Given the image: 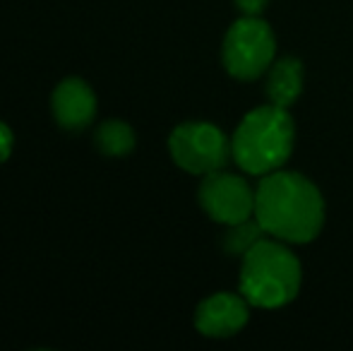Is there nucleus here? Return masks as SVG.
Here are the masks:
<instances>
[{"label": "nucleus", "instance_id": "f257e3e1", "mask_svg": "<svg viewBox=\"0 0 353 351\" xmlns=\"http://www.w3.org/2000/svg\"><path fill=\"white\" fill-rule=\"evenodd\" d=\"M255 217L283 243H310L325 224V200L305 176L272 171L255 190Z\"/></svg>", "mask_w": 353, "mask_h": 351}, {"label": "nucleus", "instance_id": "f03ea898", "mask_svg": "<svg viewBox=\"0 0 353 351\" xmlns=\"http://www.w3.org/2000/svg\"><path fill=\"white\" fill-rule=\"evenodd\" d=\"M296 128L288 116V108L260 106L250 111L236 128L231 140L233 159L245 174L267 176L279 171L293 152Z\"/></svg>", "mask_w": 353, "mask_h": 351}, {"label": "nucleus", "instance_id": "7ed1b4c3", "mask_svg": "<svg viewBox=\"0 0 353 351\" xmlns=\"http://www.w3.org/2000/svg\"><path fill=\"white\" fill-rule=\"evenodd\" d=\"M301 263L279 243V239H262L243 255L241 294L257 308H281L301 291Z\"/></svg>", "mask_w": 353, "mask_h": 351}, {"label": "nucleus", "instance_id": "20e7f679", "mask_svg": "<svg viewBox=\"0 0 353 351\" xmlns=\"http://www.w3.org/2000/svg\"><path fill=\"white\" fill-rule=\"evenodd\" d=\"M276 51L274 34L260 17H243L223 37V68L236 80L250 82L272 68Z\"/></svg>", "mask_w": 353, "mask_h": 351}, {"label": "nucleus", "instance_id": "39448f33", "mask_svg": "<svg viewBox=\"0 0 353 351\" xmlns=\"http://www.w3.org/2000/svg\"><path fill=\"white\" fill-rule=\"evenodd\" d=\"M168 150L181 169L188 174L207 176L228 164L233 157L231 142L212 123H183L168 137Z\"/></svg>", "mask_w": 353, "mask_h": 351}, {"label": "nucleus", "instance_id": "423d86ee", "mask_svg": "<svg viewBox=\"0 0 353 351\" xmlns=\"http://www.w3.org/2000/svg\"><path fill=\"white\" fill-rule=\"evenodd\" d=\"M200 205L214 221L233 226L255 217V190L245 178L219 169L202 178Z\"/></svg>", "mask_w": 353, "mask_h": 351}, {"label": "nucleus", "instance_id": "0eeeda50", "mask_svg": "<svg viewBox=\"0 0 353 351\" xmlns=\"http://www.w3.org/2000/svg\"><path fill=\"white\" fill-rule=\"evenodd\" d=\"M248 318H250V303L245 296L221 291L197 305L195 328L205 337H231L245 328Z\"/></svg>", "mask_w": 353, "mask_h": 351}, {"label": "nucleus", "instance_id": "6e6552de", "mask_svg": "<svg viewBox=\"0 0 353 351\" xmlns=\"http://www.w3.org/2000/svg\"><path fill=\"white\" fill-rule=\"evenodd\" d=\"M53 116L65 130H82L97 116V94L79 77H68L53 89Z\"/></svg>", "mask_w": 353, "mask_h": 351}, {"label": "nucleus", "instance_id": "1a4fd4ad", "mask_svg": "<svg viewBox=\"0 0 353 351\" xmlns=\"http://www.w3.org/2000/svg\"><path fill=\"white\" fill-rule=\"evenodd\" d=\"M303 89V66L296 58H283V61L274 63L267 77V97L270 103L281 108H288L296 103Z\"/></svg>", "mask_w": 353, "mask_h": 351}, {"label": "nucleus", "instance_id": "9d476101", "mask_svg": "<svg viewBox=\"0 0 353 351\" xmlns=\"http://www.w3.org/2000/svg\"><path fill=\"white\" fill-rule=\"evenodd\" d=\"M99 152L106 157H125L135 150V130L123 121H106L94 135Z\"/></svg>", "mask_w": 353, "mask_h": 351}, {"label": "nucleus", "instance_id": "9b49d317", "mask_svg": "<svg viewBox=\"0 0 353 351\" xmlns=\"http://www.w3.org/2000/svg\"><path fill=\"white\" fill-rule=\"evenodd\" d=\"M265 236H270V234L262 229L257 217H250V219L241 221V224H233L231 229L226 231V236H223V250H226L228 255L243 258V255H245L257 241L265 239Z\"/></svg>", "mask_w": 353, "mask_h": 351}, {"label": "nucleus", "instance_id": "f8f14e48", "mask_svg": "<svg viewBox=\"0 0 353 351\" xmlns=\"http://www.w3.org/2000/svg\"><path fill=\"white\" fill-rule=\"evenodd\" d=\"M12 142H14L12 130L0 121V164H3V161L10 157V152H12Z\"/></svg>", "mask_w": 353, "mask_h": 351}, {"label": "nucleus", "instance_id": "ddd939ff", "mask_svg": "<svg viewBox=\"0 0 353 351\" xmlns=\"http://www.w3.org/2000/svg\"><path fill=\"white\" fill-rule=\"evenodd\" d=\"M267 3H270V0H236L238 10H241L243 14H248V17H257V14L267 8Z\"/></svg>", "mask_w": 353, "mask_h": 351}]
</instances>
